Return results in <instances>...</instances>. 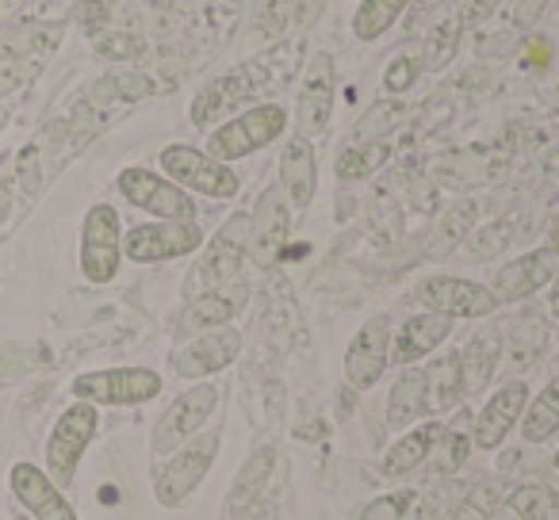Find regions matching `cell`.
Wrapping results in <instances>:
<instances>
[{"instance_id": "cell-11", "label": "cell", "mask_w": 559, "mask_h": 520, "mask_svg": "<svg viewBox=\"0 0 559 520\" xmlns=\"http://www.w3.org/2000/svg\"><path fill=\"white\" fill-rule=\"evenodd\" d=\"M334 100H337V65L330 50H319L311 55L304 70V81H299V96H296V116H292V126L299 138H322L330 131V119H334Z\"/></svg>"}, {"instance_id": "cell-15", "label": "cell", "mask_w": 559, "mask_h": 520, "mask_svg": "<svg viewBox=\"0 0 559 520\" xmlns=\"http://www.w3.org/2000/svg\"><path fill=\"white\" fill-rule=\"evenodd\" d=\"M246 256H249V210H238V215H230L218 226L215 238L203 241L200 268H195L203 291L226 288V283L238 280Z\"/></svg>"}, {"instance_id": "cell-2", "label": "cell", "mask_w": 559, "mask_h": 520, "mask_svg": "<svg viewBox=\"0 0 559 520\" xmlns=\"http://www.w3.org/2000/svg\"><path fill=\"white\" fill-rule=\"evenodd\" d=\"M218 402H223V390L211 379L188 383V390H180V395L165 406L154 433H150V456H154V463H165V459L177 448H185L195 433H203L207 421L215 418Z\"/></svg>"}, {"instance_id": "cell-37", "label": "cell", "mask_w": 559, "mask_h": 520, "mask_svg": "<svg viewBox=\"0 0 559 520\" xmlns=\"http://www.w3.org/2000/svg\"><path fill=\"white\" fill-rule=\"evenodd\" d=\"M421 73H426V70H421V55H411V50H406V55H399L395 62L383 70V93H388V96L411 93V85L421 77Z\"/></svg>"}, {"instance_id": "cell-27", "label": "cell", "mask_w": 559, "mask_h": 520, "mask_svg": "<svg viewBox=\"0 0 559 520\" xmlns=\"http://www.w3.org/2000/svg\"><path fill=\"white\" fill-rule=\"evenodd\" d=\"M518 433L528 448L548 444L551 436H559V372L551 375L536 395H528V406L518 421Z\"/></svg>"}, {"instance_id": "cell-44", "label": "cell", "mask_w": 559, "mask_h": 520, "mask_svg": "<svg viewBox=\"0 0 559 520\" xmlns=\"http://www.w3.org/2000/svg\"><path fill=\"white\" fill-rule=\"evenodd\" d=\"M548 314L559 318V273H556V280L548 283Z\"/></svg>"}, {"instance_id": "cell-32", "label": "cell", "mask_w": 559, "mask_h": 520, "mask_svg": "<svg viewBox=\"0 0 559 520\" xmlns=\"http://www.w3.org/2000/svg\"><path fill=\"white\" fill-rule=\"evenodd\" d=\"M391 142L388 138H376V142H353L342 157H337V177L342 180H368L391 161Z\"/></svg>"}, {"instance_id": "cell-33", "label": "cell", "mask_w": 559, "mask_h": 520, "mask_svg": "<svg viewBox=\"0 0 559 520\" xmlns=\"http://www.w3.org/2000/svg\"><path fill=\"white\" fill-rule=\"evenodd\" d=\"M502 494H506V489H502V482H498V479L472 482V489H467V494L452 505L444 520H490V517H495V509H498V501H502Z\"/></svg>"}, {"instance_id": "cell-8", "label": "cell", "mask_w": 559, "mask_h": 520, "mask_svg": "<svg viewBox=\"0 0 559 520\" xmlns=\"http://www.w3.org/2000/svg\"><path fill=\"white\" fill-rule=\"evenodd\" d=\"M81 276L96 288L111 283L123 265V222L111 203H93L81 218Z\"/></svg>"}, {"instance_id": "cell-28", "label": "cell", "mask_w": 559, "mask_h": 520, "mask_svg": "<svg viewBox=\"0 0 559 520\" xmlns=\"http://www.w3.org/2000/svg\"><path fill=\"white\" fill-rule=\"evenodd\" d=\"M472 410H452V421H444L441 428V440H437L433 456H429V463H433L437 474H456L460 467L472 459Z\"/></svg>"}, {"instance_id": "cell-49", "label": "cell", "mask_w": 559, "mask_h": 520, "mask_svg": "<svg viewBox=\"0 0 559 520\" xmlns=\"http://www.w3.org/2000/svg\"><path fill=\"white\" fill-rule=\"evenodd\" d=\"M551 463H556V467H559V451H556V459H551Z\"/></svg>"}, {"instance_id": "cell-40", "label": "cell", "mask_w": 559, "mask_h": 520, "mask_svg": "<svg viewBox=\"0 0 559 520\" xmlns=\"http://www.w3.org/2000/svg\"><path fill=\"white\" fill-rule=\"evenodd\" d=\"M502 4H506V0H460L456 16H460V24H464V32H467V27H483V24H487V20L495 16Z\"/></svg>"}, {"instance_id": "cell-39", "label": "cell", "mask_w": 559, "mask_h": 520, "mask_svg": "<svg viewBox=\"0 0 559 520\" xmlns=\"http://www.w3.org/2000/svg\"><path fill=\"white\" fill-rule=\"evenodd\" d=\"M518 47H521L518 32H479V39H475V55H483V58L513 55Z\"/></svg>"}, {"instance_id": "cell-21", "label": "cell", "mask_w": 559, "mask_h": 520, "mask_svg": "<svg viewBox=\"0 0 559 520\" xmlns=\"http://www.w3.org/2000/svg\"><path fill=\"white\" fill-rule=\"evenodd\" d=\"M456 322L433 311H418L391 334V364L395 367H414L426 356H433L437 349H444V341L452 337Z\"/></svg>"}, {"instance_id": "cell-6", "label": "cell", "mask_w": 559, "mask_h": 520, "mask_svg": "<svg viewBox=\"0 0 559 520\" xmlns=\"http://www.w3.org/2000/svg\"><path fill=\"white\" fill-rule=\"evenodd\" d=\"M73 398L78 402H93L96 410L100 406H146L154 402L165 390L162 372L154 367H100V372H81L78 379L70 383Z\"/></svg>"}, {"instance_id": "cell-36", "label": "cell", "mask_w": 559, "mask_h": 520, "mask_svg": "<svg viewBox=\"0 0 559 520\" xmlns=\"http://www.w3.org/2000/svg\"><path fill=\"white\" fill-rule=\"evenodd\" d=\"M414 501H418L414 489H388V494H380V497H372V501L360 505L353 520H406L414 509Z\"/></svg>"}, {"instance_id": "cell-19", "label": "cell", "mask_w": 559, "mask_h": 520, "mask_svg": "<svg viewBox=\"0 0 559 520\" xmlns=\"http://www.w3.org/2000/svg\"><path fill=\"white\" fill-rule=\"evenodd\" d=\"M288 238H292V203L288 195L280 192V184H272L257 195L253 210H249V253L261 265H272L284 253Z\"/></svg>"}, {"instance_id": "cell-26", "label": "cell", "mask_w": 559, "mask_h": 520, "mask_svg": "<svg viewBox=\"0 0 559 520\" xmlns=\"http://www.w3.org/2000/svg\"><path fill=\"white\" fill-rule=\"evenodd\" d=\"M460 364H464V395H483L498 379V364H502L498 329H475L464 349H460Z\"/></svg>"}, {"instance_id": "cell-5", "label": "cell", "mask_w": 559, "mask_h": 520, "mask_svg": "<svg viewBox=\"0 0 559 520\" xmlns=\"http://www.w3.org/2000/svg\"><path fill=\"white\" fill-rule=\"evenodd\" d=\"M96 433H100V410H96L93 402H78V398H73V406H66V410L58 413L55 428H50V436H47V451H43V471L62 489L73 486L78 467H81V459H85L88 444L96 440Z\"/></svg>"}, {"instance_id": "cell-47", "label": "cell", "mask_w": 559, "mask_h": 520, "mask_svg": "<svg viewBox=\"0 0 559 520\" xmlns=\"http://www.w3.org/2000/svg\"><path fill=\"white\" fill-rule=\"evenodd\" d=\"M548 169H559V149H556V154L548 157Z\"/></svg>"}, {"instance_id": "cell-25", "label": "cell", "mask_w": 559, "mask_h": 520, "mask_svg": "<svg viewBox=\"0 0 559 520\" xmlns=\"http://www.w3.org/2000/svg\"><path fill=\"white\" fill-rule=\"evenodd\" d=\"M429 379V413L444 418V413L460 410L464 402V364H460V349H437L426 367Z\"/></svg>"}, {"instance_id": "cell-18", "label": "cell", "mask_w": 559, "mask_h": 520, "mask_svg": "<svg viewBox=\"0 0 559 520\" xmlns=\"http://www.w3.org/2000/svg\"><path fill=\"white\" fill-rule=\"evenodd\" d=\"M548 341H551L548 318L536 311H518L513 318H506L498 326V349H502L498 372H506L510 379H521V372H528L544 356Z\"/></svg>"}, {"instance_id": "cell-13", "label": "cell", "mask_w": 559, "mask_h": 520, "mask_svg": "<svg viewBox=\"0 0 559 520\" xmlns=\"http://www.w3.org/2000/svg\"><path fill=\"white\" fill-rule=\"evenodd\" d=\"M241 356V334L234 326H218L207 334H195L173 352V372L185 383H203L223 375Z\"/></svg>"}, {"instance_id": "cell-1", "label": "cell", "mask_w": 559, "mask_h": 520, "mask_svg": "<svg viewBox=\"0 0 559 520\" xmlns=\"http://www.w3.org/2000/svg\"><path fill=\"white\" fill-rule=\"evenodd\" d=\"M288 134V111L280 104H253V108L238 111V116L223 119L215 131L207 134V154L218 157L223 165L246 161V157L261 154V149L276 146Z\"/></svg>"}, {"instance_id": "cell-30", "label": "cell", "mask_w": 559, "mask_h": 520, "mask_svg": "<svg viewBox=\"0 0 559 520\" xmlns=\"http://www.w3.org/2000/svg\"><path fill=\"white\" fill-rule=\"evenodd\" d=\"M414 0H360L353 12V39L357 43H380L395 24H403Z\"/></svg>"}, {"instance_id": "cell-14", "label": "cell", "mask_w": 559, "mask_h": 520, "mask_svg": "<svg viewBox=\"0 0 559 520\" xmlns=\"http://www.w3.org/2000/svg\"><path fill=\"white\" fill-rule=\"evenodd\" d=\"M528 383L525 379H502V387H495L487 395V402L479 406V413H472V440L475 451H498L510 433L518 428L521 413L528 406Z\"/></svg>"}, {"instance_id": "cell-7", "label": "cell", "mask_w": 559, "mask_h": 520, "mask_svg": "<svg viewBox=\"0 0 559 520\" xmlns=\"http://www.w3.org/2000/svg\"><path fill=\"white\" fill-rule=\"evenodd\" d=\"M203 226L200 218L188 222H169V218H150L131 230H123V261L134 265H169L180 256H192L203 249Z\"/></svg>"}, {"instance_id": "cell-16", "label": "cell", "mask_w": 559, "mask_h": 520, "mask_svg": "<svg viewBox=\"0 0 559 520\" xmlns=\"http://www.w3.org/2000/svg\"><path fill=\"white\" fill-rule=\"evenodd\" d=\"M556 273H559V253L540 245V249H528V253L513 256V261H506V265L490 276L487 288L495 291L498 306H513L548 288V283L556 280Z\"/></svg>"}, {"instance_id": "cell-23", "label": "cell", "mask_w": 559, "mask_h": 520, "mask_svg": "<svg viewBox=\"0 0 559 520\" xmlns=\"http://www.w3.org/2000/svg\"><path fill=\"white\" fill-rule=\"evenodd\" d=\"M441 428H444V421H429V418L418 421V425H411V428H403V436L383 451L380 471L391 474V479H403V474L426 467L429 456H433V448H437V440H441Z\"/></svg>"}, {"instance_id": "cell-29", "label": "cell", "mask_w": 559, "mask_h": 520, "mask_svg": "<svg viewBox=\"0 0 559 520\" xmlns=\"http://www.w3.org/2000/svg\"><path fill=\"white\" fill-rule=\"evenodd\" d=\"M475 226H479V203H475V199L452 203V207L441 215V222H437V230L429 233V249H426V253L433 256V261H441V256H452L467 238H472Z\"/></svg>"}, {"instance_id": "cell-10", "label": "cell", "mask_w": 559, "mask_h": 520, "mask_svg": "<svg viewBox=\"0 0 559 520\" xmlns=\"http://www.w3.org/2000/svg\"><path fill=\"white\" fill-rule=\"evenodd\" d=\"M421 311L444 314L452 322H483L495 318L502 306H498L495 291L479 280H464V276H426L414 291Z\"/></svg>"}, {"instance_id": "cell-48", "label": "cell", "mask_w": 559, "mask_h": 520, "mask_svg": "<svg viewBox=\"0 0 559 520\" xmlns=\"http://www.w3.org/2000/svg\"><path fill=\"white\" fill-rule=\"evenodd\" d=\"M12 520H32V517H27V512H16V517H12Z\"/></svg>"}, {"instance_id": "cell-31", "label": "cell", "mask_w": 559, "mask_h": 520, "mask_svg": "<svg viewBox=\"0 0 559 520\" xmlns=\"http://www.w3.org/2000/svg\"><path fill=\"white\" fill-rule=\"evenodd\" d=\"M460 43H464V24H460V16L452 12V16L433 20V27H429L426 43H421V70L426 73H441L452 65V58L460 55Z\"/></svg>"}, {"instance_id": "cell-45", "label": "cell", "mask_w": 559, "mask_h": 520, "mask_svg": "<svg viewBox=\"0 0 559 520\" xmlns=\"http://www.w3.org/2000/svg\"><path fill=\"white\" fill-rule=\"evenodd\" d=\"M548 249H556V253H559V210H556V218H551V233H548Z\"/></svg>"}, {"instance_id": "cell-9", "label": "cell", "mask_w": 559, "mask_h": 520, "mask_svg": "<svg viewBox=\"0 0 559 520\" xmlns=\"http://www.w3.org/2000/svg\"><path fill=\"white\" fill-rule=\"evenodd\" d=\"M116 188L134 210L150 218H169V222H188L195 215V195H188L180 184H173L165 172L142 169V165H127L116 177Z\"/></svg>"}, {"instance_id": "cell-38", "label": "cell", "mask_w": 559, "mask_h": 520, "mask_svg": "<svg viewBox=\"0 0 559 520\" xmlns=\"http://www.w3.org/2000/svg\"><path fill=\"white\" fill-rule=\"evenodd\" d=\"M292 12H296V0H264L261 12H257V27H261L264 39H280L288 32Z\"/></svg>"}, {"instance_id": "cell-34", "label": "cell", "mask_w": 559, "mask_h": 520, "mask_svg": "<svg viewBox=\"0 0 559 520\" xmlns=\"http://www.w3.org/2000/svg\"><path fill=\"white\" fill-rule=\"evenodd\" d=\"M544 509H548V489L540 482H525V486L502 494L490 520H544Z\"/></svg>"}, {"instance_id": "cell-41", "label": "cell", "mask_w": 559, "mask_h": 520, "mask_svg": "<svg viewBox=\"0 0 559 520\" xmlns=\"http://www.w3.org/2000/svg\"><path fill=\"white\" fill-rule=\"evenodd\" d=\"M411 517L414 520H444L449 512H444V494H426V497H418L414 501V509H411Z\"/></svg>"}, {"instance_id": "cell-17", "label": "cell", "mask_w": 559, "mask_h": 520, "mask_svg": "<svg viewBox=\"0 0 559 520\" xmlns=\"http://www.w3.org/2000/svg\"><path fill=\"white\" fill-rule=\"evenodd\" d=\"M12 497L32 520H81L66 489L43 471L39 463H12L9 471Z\"/></svg>"}, {"instance_id": "cell-24", "label": "cell", "mask_w": 559, "mask_h": 520, "mask_svg": "<svg viewBox=\"0 0 559 520\" xmlns=\"http://www.w3.org/2000/svg\"><path fill=\"white\" fill-rule=\"evenodd\" d=\"M433 418L429 413V379L426 367H399L395 383L388 390V425L391 428H411L418 421Z\"/></svg>"}, {"instance_id": "cell-42", "label": "cell", "mask_w": 559, "mask_h": 520, "mask_svg": "<svg viewBox=\"0 0 559 520\" xmlns=\"http://www.w3.org/2000/svg\"><path fill=\"white\" fill-rule=\"evenodd\" d=\"M444 4H449V0H414L411 12H406V27H421L429 16H437Z\"/></svg>"}, {"instance_id": "cell-12", "label": "cell", "mask_w": 559, "mask_h": 520, "mask_svg": "<svg viewBox=\"0 0 559 520\" xmlns=\"http://www.w3.org/2000/svg\"><path fill=\"white\" fill-rule=\"evenodd\" d=\"M391 334H395V326H391L388 314H372V318L353 334L349 349H345V364H342L345 383H349L353 390L365 395V390L380 387V379L391 367Z\"/></svg>"}, {"instance_id": "cell-20", "label": "cell", "mask_w": 559, "mask_h": 520, "mask_svg": "<svg viewBox=\"0 0 559 520\" xmlns=\"http://www.w3.org/2000/svg\"><path fill=\"white\" fill-rule=\"evenodd\" d=\"M249 303V288L246 283H226V288H211V291H200L192 303L180 311L177 318V334L185 337H195V334H207V329H218V326H230Z\"/></svg>"}, {"instance_id": "cell-4", "label": "cell", "mask_w": 559, "mask_h": 520, "mask_svg": "<svg viewBox=\"0 0 559 520\" xmlns=\"http://www.w3.org/2000/svg\"><path fill=\"white\" fill-rule=\"evenodd\" d=\"M162 172L180 184L195 199H234L241 192V177L234 172V165H223L218 157H211L203 146H188V142H173L162 149Z\"/></svg>"}, {"instance_id": "cell-35", "label": "cell", "mask_w": 559, "mask_h": 520, "mask_svg": "<svg viewBox=\"0 0 559 520\" xmlns=\"http://www.w3.org/2000/svg\"><path fill=\"white\" fill-rule=\"evenodd\" d=\"M513 241V226L510 222H487V226H475L472 238L464 241V256L467 261H495V256H502L506 249H510Z\"/></svg>"}, {"instance_id": "cell-43", "label": "cell", "mask_w": 559, "mask_h": 520, "mask_svg": "<svg viewBox=\"0 0 559 520\" xmlns=\"http://www.w3.org/2000/svg\"><path fill=\"white\" fill-rule=\"evenodd\" d=\"M307 12H304V27L314 24V16H322V9H326V0H304Z\"/></svg>"}, {"instance_id": "cell-22", "label": "cell", "mask_w": 559, "mask_h": 520, "mask_svg": "<svg viewBox=\"0 0 559 520\" xmlns=\"http://www.w3.org/2000/svg\"><path fill=\"white\" fill-rule=\"evenodd\" d=\"M280 192L288 195L292 210H307L319 195V154L311 138L288 134L280 149Z\"/></svg>"}, {"instance_id": "cell-3", "label": "cell", "mask_w": 559, "mask_h": 520, "mask_svg": "<svg viewBox=\"0 0 559 520\" xmlns=\"http://www.w3.org/2000/svg\"><path fill=\"white\" fill-rule=\"evenodd\" d=\"M218 448H223V433H218V428H203L185 448L173 451L165 463H157V474H154L157 505L180 509L211 474V467H215V459H218Z\"/></svg>"}, {"instance_id": "cell-46", "label": "cell", "mask_w": 559, "mask_h": 520, "mask_svg": "<svg viewBox=\"0 0 559 520\" xmlns=\"http://www.w3.org/2000/svg\"><path fill=\"white\" fill-rule=\"evenodd\" d=\"M544 520H559V489H556V497L548 501V509H544Z\"/></svg>"}]
</instances>
